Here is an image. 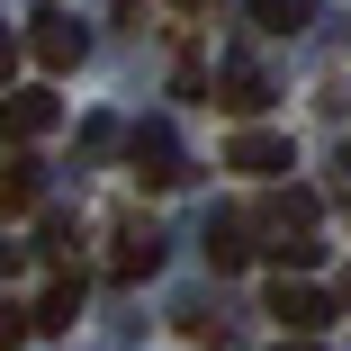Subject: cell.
<instances>
[{
	"label": "cell",
	"mask_w": 351,
	"mask_h": 351,
	"mask_svg": "<svg viewBox=\"0 0 351 351\" xmlns=\"http://www.w3.org/2000/svg\"><path fill=\"white\" fill-rule=\"evenodd\" d=\"M27 54L45 63V73H73V63L90 54V36H82L73 10H36V19H27Z\"/></svg>",
	"instance_id": "cell-1"
},
{
	"label": "cell",
	"mask_w": 351,
	"mask_h": 351,
	"mask_svg": "<svg viewBox=\"0 0 351 351\" xmlns=\"http://www.w3.org/2000/svg\"><path fill=\"white\" fill-rule=\"evenodd\" d=\"M270 315H279V333H324L333 324V298L306 289V279H279V289H270Z\"/></svg>",
	"instance_id": "cell-2"
},
{
	"label": "cell",
	"mask_w": 351,
	"mask_h": 351,
	"mask_svg": "<svg viewBox=\"0 0 351 351\" xmlns=\"http://www.w3.org/2000/svg\"><path fill=\"white\" fill-rule=\"evenodd\" d=\"M226 171H243V180H279V171H289V135H261V126H243L234 145H226Z\"/></svg>",
	"instance_id": "cell-3"
},
{
	"label": "cell",
	"mask_w": 351,
	"mask_h": 351,
	"mask_svg": "<svg viewBox=\"0 0 351 351\" xmlns=\"http://www.w3.org/2000/svg\"><path fill=\"white\" fill-rule=\"evenodd\" d=\"M135 180H145V189H171V180H180V145H171V126H135Z\"/></svg>",
	"instance_id": "cell-4"
},
{
	"label": "cell",
	"mask_w": 351,
	"mask_h": 351,
	"mask_svg": "<svg viewBox=\"0 0 351 351\" xmlns=\"http://www.w3.org/2000/svg\"><path fill=\"white\" fill-rule=\"evenodd\" d=\"M45 126H54V99L45 90H0V135H10V145H36Z\"/></svg>",
	"instance_id": "cell-5"
},
{
	"label": "cell",
	"mask_w": 351,
	"mask_h": 351,
	"mask_svg": "<svg viewBox=\"0 0 351 351\" xmlns=\"http://www.w3.org/2000/svg\"><path fill=\"white\" fill-rule=\"evenodd\" d=\"M73 315H82V270H63L54 289L27 306V333H73Z\"/></svg>",
	"instance_id": "cell-6"
},
{
	"label": "cell",
	"mask_w": 351,
	"mask_h": 351,
	"mask_svg": "<svg viewBox=\"0 0 351 351\" xmlns=\"http://www.w3.org/2000/svg\"><path fill=\"white\" fill-rule=\"evenodd\" d=\"M217 108H226V117H261V108H270V82L252 73V63H226V82H217Z\"/></svg>",
	"instance_id": "cell-7"
},
{
	"label": "cell",
	"mask_w": 351,
	"mask_h": 351,
	"mask_svg": "<svg viewBox=\"0 0 351 351\" xmlns=\"http://www.w3.org/2000/svg\"><path fill=\"white\" fill-rule=\"evenodd\" d=\"M36 198H45V180H36V162H27V154H10V162H0V217H27Z\"/></svg>",
	"instance_id": "cell-8"
},
{
	"label": "cell",
	"mask_w": 351,
	"mask_h": 351,
	"mask_svg": "<svg viewBox=\"0 0 351 351\" xmlns=\"http://www.w3.org/2000/svg\"><path fill=\"white\" fill-rule=\"evenodd\" d=\"M154 261H162V234H154V226H126V234H117V252H108V270H117V279H145Z\"/></svg>",
	"instance_id": "cell-9"
},
{
	"label": "cell",
	"mask_w": 351,
	"mask_h": 351,
	"mask_svg": "<svg viewBox=\"0 0 351 351\" xmlns=\"http://www.w3.org/2000/svg\"><path fill=\"white\" fill-rule=\"evenodd\" d=\"M252 10V27H270V36H298L306 19H315V0H243Z\"/></svg>",
	"instance_id": "cell-10"
},
{
	"label": "cell",
	"mask_w": 351,
	"mask_h": 351,
	"mask_svg": "<svg viewBox=\"0 0 351 351\" xmlns=\"http://www.w3.org/2000/svg\"><path fill=\"white\" fill-rule=\"evenodd\" d=\"M207 261H217V270H243V261H252V243H243V217H217V226H207Z\"/></svg>",
	"instance_id": "cell-11"
},
{
	"label": "cell",
	"mask_w": 351,
	"mask_h": 351,
	"mask_svg": "<svg viewBox=\"0 0 351 351\" xmlns=\"http://www.w3.org/2000/svg\"><path fill=\"white\" fill-rule=\"evenodd\" d=\"M270 252H279V270H315V252H324V243H315V234H306V226H298V234H279V243H270Z\"/></svg>",
	"instance_id": "cell-12"
},
{
	"label": "cell",
	"mask_w": 351,
	"mask_h": 351,
	"mask_svg": "<svg viewBox=\"0 0 351 351\" xmlns=\"http://www.w3.org/2000/svg\"><path fill=\"white\" fill-rule=\"evenodd\" d=\"M27 342V306H10V298H0V351H19Z\"/></svg>",
	"instance_id": "cell-13"
},
{
	"label": "cell",
	"mask_w": 351,
	"mask_h": 351,
	"mask_svg": "<svg viewBox=\"0 0 351 351\" xmlns=\"http://www.w3.org/2000/svg\"><path fill=\"white\" fill-rule=\"evenodd\" d=\"M10 73H19V36L0 27V90H10Z\"/></svg>",
	"instance_id": "cell-14"
},
{
	"label": "cell",
	"mask_w": 351,
	"mask_h": 351,
	"mask_svg": "<svg viewBox=\"0 0 351 351\" xmlns=\"http://www.w3.org/2000/svg\"><path fill=\"white\" fill-rule=\"evenodd\" d=\"M19 261H27V252H19V243H0V279H19Z\"/></svg>",
	"instance_id": "cell-15"
},
{
	"label": "cell",
	"mask_w": 351,
	"mask_h": 351,
	"mask_svg": "<svg viewBox=\"0 0 351 351\" xmlns=\"http://www.w3.org/2000/svg\"><path fill=\"white\" fill-rule=\"evenodd\" d=\"M270 351H315V333H289V342H270Z\"/></svg>",
	"instance_id": "cell-16"
},
{
	"label": "cell",
	"mask_w": 351,
	"mask_h": 351,
	"mask_svg": "<svg viewBox=\"0 0 351 351\" xmlns=\"http://www.w3.org/2000/svg\"><path fill=\"white\" fill-rule=\"evenodd\" d=\"M333 315H351V270H342V298H333Z\"/></svg>",
	"instance_id": "cell-17"
},
{
	"label": "cell",
	"mask_w": 351,
	"mask_h": 351,
	"mask_svg": "<svg viewBox=\"0 0 351 351\" xmlns=\"http://www.w3.org/2000/svg\"><path fill=\"white\" fill-rule=\"evenodd\" d=\"M171 10H217V0H171Z\"/></svg>",
	"instance_id": "cell-18"
}]
</instances>
